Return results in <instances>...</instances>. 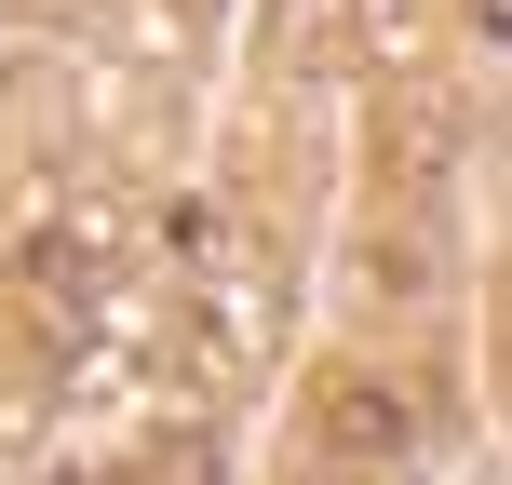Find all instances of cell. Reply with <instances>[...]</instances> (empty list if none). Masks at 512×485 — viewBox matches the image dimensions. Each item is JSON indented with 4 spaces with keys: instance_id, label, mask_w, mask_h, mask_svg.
<instances>
[{
    "instance_id": "6da1fadb",
    "label": "cell",
    "mask_w": 512,
    "mask_h": 485,
    "mask_svg": "<svg viewBox=\"0 0 512 485\" xmlns=\"http://www.w3.org/2000/svg\"><path fill=\"white\" fill-rule=\"evenodd\" d=\"M310 432H324V459H405V445H418V405L391 378H324Z\"/></svg>"
}]
</instances>
